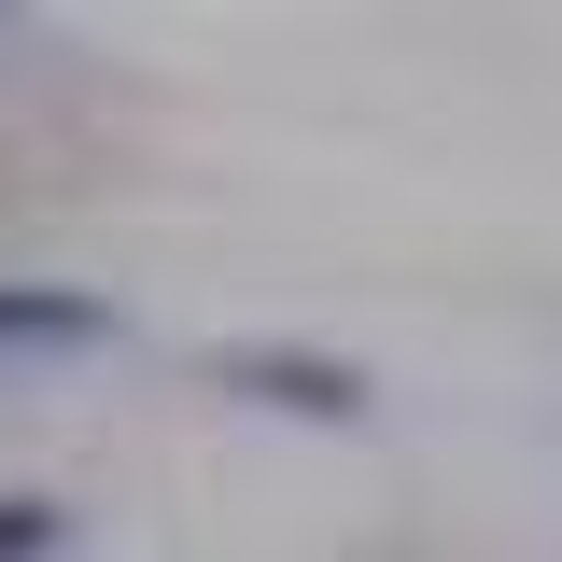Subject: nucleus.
<instances>
[{
    "label": "nucleus",
    "instance_id": "obj_3",
    "mask_svg": "<svg viewBox=\"0 0 562 562\" xmlns=\"http://www.w3.org/2000/svg\"><path fill=\"white\" fill-rule=\"evenodd\" d=\"M70 549V506H43V492H0V562H57Z\"/></svg>",
    "mask_w": 562,
    "mask_h": 562
},
{
    "label": "nucleus",
    "instance_id": "obj_1",
    "mask_svg": "<svg viewBox=\"0 0 562 562\" xmlns=\"http://www.w3.org/2000/svg\"><path fill=\"white\" fill-rule=\"evenodd\" d=\"M211 394H239V408H281V422H324V436H351V422L380 408V380L351 366V351H310V338H211L198 351Z\"/></svg>",
    "mask_w": 562,
    "mask_h": 562
},
{
    "label": "nucleus",
    "instance_id": "obj_2",
    "mask_svg": "<svg viewBox=\"0 0 562 562\" xmlns=\"http://www.w3.org/2000/svg\"><path fill=\"white\" fill-rule=\"evenodd\" d=\"M0 351H113V295H85V281H0Z\"/></svg>",
    "mask_w": 562,
    "mask_h": 562
}]
</instances>
